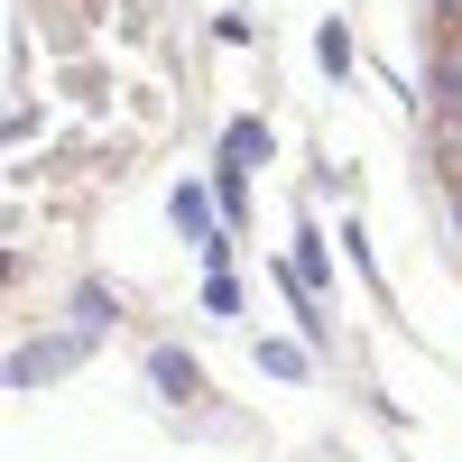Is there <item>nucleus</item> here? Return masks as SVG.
<instances>
[{
	"mask_svg": "<svg viewBox=\"0 0 462 462\" xmlns=\"http://www.w3.org/2000/svg\"><path fill=\"white\" fill-rule=\"evenodd\" d=\"M65 361H84V333H47V342H28V352L10 361V379H19V389H37V379H56Z\"/></svg>",
	"mask_w": 462,
	"mask_h": 462,
	"instance_id": "1",
	"label": "nucleus"
},
{
	"mask_svg": "<svg viewBox=\"0 0 462 462\" xmlns=\"http://www.w3.org/2000/svg\"><path fill=\"white\" fill-rule=\"evenodd\" d=\"M315 56H324V74H352V28H342V19H324V37H315Z\"/></svg>",
	"mask_w": 462,
	"mask_h": 462,
	"instance_id": "7",
	"label": "nucleus"
},
{
	"mask_svg": "<svg viewBox=\"0 0 462 462\" xmlns=\"http://www.w3.org/2000/svg\"><path fill=\"white\" fill-rule=\"evenodd\" d=\"M259 158H268V130H259V121H231V130H222V167H241V176H250Z\"/></svg>",
	"mask_w": 462,
	"mask_h": 462,
	"instance_id": "5",
	"label": "nucleus"
},
{
	"mask_svg": "<svg viewBox=\"0 0 462 462\" xmlns=\"http://www.w3.org/2000/svg\"><path fill=\"white\" fill-rule=\"evenodd\" d=\"M176 231L213 250V195H204V185H176Z\"/></svg>",
	"mask_w": 462,
	"mask_h": 462,
	"instance_id": "4",
	"label": "nucleus"
},
{
	"mask_svg": "<svg viewBox=\"0 0 462 462\" xmlns=\"http://www.w3.org/2000/svg\"><path fill=\"white\" fill-rule=\"evenodd\" d=\"M148 379H158V398H176V407H185V398L204 389V379H195V361H185V352H148Z\"/></svg>",
	"mask_w": 462,
	"mask_h": 462,
	"instance_id": "2",
	"label": "nucleus"
},
{
	"mask_svg": "<svg viewBox=\"0 0 462 462\" xmlns=\"http://www.w3.org/2000/svg\"><path fill=\"white\" fill-rule=\"evenodd\" d=\"M435 111H444V130H462V47L435 56Z\"/></svg>",
	"mask_w": 462,
	"mask_h": 462,
	"instance_id": "3",
	"label": "nucleus"
},
{
	"mask_svg": "<svg viewBox=\"0 0 462 462\" xmlns=\"http://www.w3.org/2000/svg\"><path fill=\"white\" fill-rule=\"evenodd\" d=\"M111 315H121V305H111V287H84V296H74V333H111Z\"/></svg>",
	"mask_w": 462,
	"mask_h": 462,
	"instance_id": "6",
	"label": "nucleus"
},
{
	"mask_svg": "<svg viewBox=\"0 0 462 462\" xmlns=\"http://www.w3.org/2000/svg\"><path fill=\"white\" fill-rule=\"evenodd\" d=\"M435 10H444V19H453V10H462V0H435Z\"/></svg>",
	"mask_w": 462,
	"mask_h": 462,
	"instance_id": "10",
	"label": "nucleus"
},
{
	"mask_svg": "<svg viewBox=\"0 0 462 462\" xmlns=\"http://www.w3.org/2000/svg\"><path fill=\"white\" fill-rule=\"evenodd\" d=\"M453 231H462V195H453Z\"/></svg>",
	"mask_w": 462,
	"mask_h": 462,
	"instance_id": "11",
	"label": "nucleus"
},
{
	"mask_svg": "<svg viewBox=\"0 0 462 462\" xmlns=\"http://www.w3.org/2000/svg\"><path fill=\"white\" fill-rule=\"evenodd\" d=\"M204 305H213V315H241V278H231V268H213V278H204Z\"/></svg>",
	"mask_w": 462,
	"mask_h": 462,
	"instance_id": "9",
	"label": "nucleus"
},
{
	"mask_svg": "<svg viewBox=\"0 0 462 462\" xmlns=\"http://www.w3.org/2000/svg\"><path fill=\"white\" fill-rule=\"evenodd\" d=\"M259 370L268 379H305V352H296V342H259Z\"/></svg>",
	"mask_w": 462,
	"mask_h": 462,
	"instance_id": "8",
	"label": "nucleus"
}]
</instances>
